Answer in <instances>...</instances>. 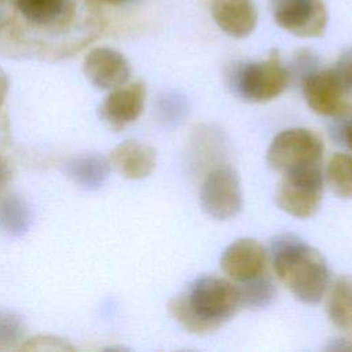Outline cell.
Returning <instances> with one entry per match:
<instances>
[{"mask_svg": "<svg viewBox=\"0 0 352 352\" xmlns=\"http://www.w3.org/2000/svg\"><path fill=\"white\" fill-rule=\"evenodd\" d=\"M12 179V168L10 161L0 154V190L6 188Z\"/></svg>", "mask_w": 352, "mask_h": 352, "instance_id": "25", "label": "cell"}, {"mask_svg": "<svg viewBox=\"0 0 352 352\" xmlns=\"http://www.w3.org/2000/svg\"><path fill=\"white\" fill-rule=\"evenodd\" d=\"M267 263V249L253 238L234 241L220 257V268L223 274L238 283L264 274Z\"/></svg>", "mask_w": 352, "mask_h": 352, "instance_id": "11", "label": "cell"}, {"mask_svg": "<svg viewBox=\"0 0 352 352\" xmlns=\"http://www.w3.org/2000/svg\"><path fill=\"white\" fill-rule=\"evenodd\" d=\"M26 331L23 318L11 309H0V349L14 348Z\"/></svg>", "mask_w": 352, "mask_h": 352, "instance_id": "20", "label": "cell"}, {"mask_svg": "<svg viewBox=\"0 0 352 352\" xmlns=\"http://www.w3.org/2000/svg\"><path fill=\"white\" fill-rule=\"evenodd\" d=\"M272 270L301 302H319L329 286L330 271L323 254L294 235H278L270 246Z\"/></svg>", "mask_w": 352, "mask_h": 352, "instance_id": "3", "label": "cell"}, {"mask_svg": "<svg viewBox=\"0 0 352 352\" xmlns=\"http://www.w3.org/2000/svg\"><path fill=\"white\" fill-rule=\"evenodd\" d=\"M327 316L340 330H352V275H342L333 283L327 298Z\"/></svg>", "mask_w": 352, "mask_h": 352, "instance_id": "17", "label": "cell"}, {"mask_svg": "<svg viewBox=\"0 0 352 352\" xmlns=\"http://www.w3.org/2000/svg\"><path fill=\"white\" fill-rule=\"evenodd\" d=\"M8 88H10L8 76H7V73L0 67V107H1L3 103H4V99H6V96H7Z\"/></svg>", "mask_w": 352, "mask_h": 352, "instance_id": "27", "label": "cell"}, {"mask_svg": "<svg viewBox=\"0 0 352 352\" xmlns=\"http://www.w3.org/2000/svg\"><path fill=\"white\" fill-rule=\"evenodd\" d=\"M290 82V73L276 50L263 60L239 66L232 77V88L236 95L250 103H264L278 98Z\"/></svg>", "mask_w": 352, "mask_h": 352, "instance_id": "5", "label": "cell"}, {"mask_svg": "<svg viewBox=\"0 0 352 352\" xmlns=\"http://www.w3.org/2000/svg\"><path fill=\"white\" fill-rule=\"evenodd\" d=\"M242 188L236 170L230 165H219L208 172L201 188L199 204L214 220H228L242 209Z\"/></svg>", "mask_w": 352, "mask_h": 352, "instance_id": "7", "label": "cell"}, {"mask_svg": "<svg viewBox=\"0 0 352 352\" xmlns=\"http://www.w3.org/2000/svg\"><path fill=\"white\" fill-rule=\"evenodd\" d=\"M65 173L85 190L100 188L110 173L109 160L100 154H81L69 158L63 165Z\"/></svg>", "mask_w": 352, "mask_h": 352, "instance_id": "15", "label": "cell"}, {"mask_svg": "<svg viewBox=\"0 0 352 352\" xmlns=\"http://www.w3.org/2000/svg\"><path fill=\"white\" fill-rule=\"evenodd\" d=\"M210 12L220 30L234 38L248 37L257 25V11L252 0H214Z\"/></svg>", "mask_w": 352, "mask_h": 352, "instance_id": "14", "label": "cell"}, {"mask_svg": "<svg viewBox=\"0 0 352 352\" xmlns=\"http://www.w3.org/2000/svg\"><path fill=\"white\" fill-rule=\"evenodd\" d=\"M324 177L340 198H352V154L336 153L330 157Z\"/></svg>", "mask_w": 352, "mask_h": 352, "instance_id": "19", "label": "cell"}, {"mask_svg": "<svg viewBox=\"0 0 352 352\" xmlns=\"http://www.w3.org/2000/svg\"><path fill=\"white\" fill-rule=\"evenodd\" d=\"M241 308L239 287L220 276H201L168 302L172 318L187 331L206 336L219 330Z\"/></svg>", "mask_w": 352, "mask_h": 352, "instance_id": "2", "label": "cell"}, {"mask_svg": "<svg viewBox=\"0 0 352 352\" xmlns=\"http://www.w3.org/2000/svg\"><path fill=\"white\" fill-rule=\"evenodd\" d=\"M107 160L110 166L125 179L140 180L154 170L157 153L150 144L129 139L116 146Z\"/></svg>", "mask_w": 352, "mask_h": 352, "instance_id": "13", "label": "cell"}, {"mask_svg": "<svg viewBox=\"0 0 352 352\" xmlns=\"http://www.w3.org/2000/svg\"><path fill=\"white\" fill-rule=\"evenodd\" d=\"M338 139L352 151V118L340 128Z\"/></svg>", "mask_w": 352, "mask_h": 352, "instance_id": "26", "label": "cell"}, {"mask_svg": "<svg viewBox=\"0 0 352 352\" xmlns=\"http://www.w3.org/2000/svg\"><path fill=\"white\" fill-rule=\"evenodd\" d=\"M158 120L166 124H175L184 118L187 113L186 100L177 94H162L157 100Z\"/></svg>", "mask_w": 352, "mask_h": 352, "instance_id": "21", "label": "cell"}, {"mask_svg": "<svg viewBox=\"0 0 352 352\" xmlns=\"http://www.w3.org/2000/svg\"><path fill=\"white\" fill-rule=\"evenodd\" d=\"M279 28L298 37H320L329 22L323 0H270Z\"/></svg>", "mask_w": 352, "mask_h": 352, "instance_id": "8", "label": "cell"}, {"mask_svg": "<svg viewBox=\"0 0 352 352\" xmlns=\"http://www.w3.org/2000/svg\"><path fill=\"white\" fill-rule=\"evenodd\" d=\"M146 95V85L142 81L117 87L99 106V117L113 131H122L142 116Z\"/></svg>", "mask_w": 352, "mask_h": 352, "instance_id": "10", "label": "cell"}, {"mask_svg": "<svg viewBox=\"0 0 352 352\" xmlns=\"http://www.w3.org/2000/svg\"><path fill=\"white\" fill-rule=\"evenodd\" d=\"M308 107L323 117L340 118L352 111L349 94L341 87L331 69H318L301 81Z\"/></svg>", "mask_w": 352, "mask_h": 352, "instance_id": "9", "label": "cell"}, {"mask_svg": "<svg viewBox=\"0 0 352 352\" xmlns=\"http://www.w3.org/2000/svg\"><path fill=\"white\" fill-rule=\"evenodd\" d=\"M82 70L89 82L103 91H111L126 84L131 76V66L126 58L117 50L96 47L85 58Z\"/></svg>", "mask_w": 352, "mask_h": 352, "instance_id": "12", "label": "cell"}, {"mask_svg": "<svg viewBox=\"0 0 352 352\" xmlns=\"http://www.w3.org/2000/svg\"><path fill=\"white\" fill-rule=\"evenodd\" d=\"M100 1L109 3V4H121V3H124V1H126V0H100Z\"/></svg>", "mask_w": 352, "mask_h": 352, "instance_id": "28", "label": "cell"}, {"mask_svg": "<svg viewBox=\"0 0 352 352\" xmlns=\"http://www.w3.org/2000/svg\"><path fill=\"white\" fill-rule=\"evenodd\" d=\"M0 1H3V0H0Z\"/></svg>", "mask_w": 352, "mask_h": 352, "instance_id": "29", "label": "cell"}, {"mask_svg": "<svg viewBox=\"0 0 352 352\" xmlns=\"http://www.w3.org/2000/svg\"><path fill=\"white\" fill-rule=\"evenodd\" d=\"M330 69L341 87L352 95V47L345 48Z\"/></svg>", "mask_w": 352, "mask_h": 352, "instance_id": "24", "label": "cell"}, {"mask_svg": "<svg viewBox=\"0 0 352 352\" xmlns=\"http://www.w3.org/2000/svg\"><path fill=\"white\" fill-rule=\"evenodd\" d=\"M19 349L21 351H40V352H43V351L65 352V351H74V346L58 337L36 336L30 340H26L23 344H21Z\"/></svg>", "mask_w": 352, "mask_h": 352, "instance_id": "23", "label": "cell"}, {"mask_svg": "<svg viewBox=\"0 0 352 352\" xmlns=\"http://www.w3.org/2000/svg\"><path fill=\"white\" fill-rule=\"evenodd\" d=\"M239 294L241 307L258 309L268 307L274 301L276 296V287L272 278L267 272H264L246 282H242L239 287Z\"/></svg>", "mask_w": 352, "mask_h": 352, "instance_id": "18", "label": "cell"}, {"mask_svg": "<svg viewBox=\"0 0 352 352\" xmlns=\"http://www.w3.org/2000/svg\"><path fill=\"white\" fill-rule=\"evenodd\" d=\"M324 144L312 131L289 128L280 131L270 143L267 164L279 173L322 162Z\"/></svg>", "mask_w": 352, "mask_h": 352, "instance_id": "6", "label": "cell"}, {"mask_svg": "<svg viewBox=\"0 0 352 352\" xmlns=\"http://www.w3.org/2000/svg\"><path fill=\"white\" fill-rule=\"evenodd\" d=\"M16 18L0 26V51L56 60L78 52L102 29L91 0H15Z\"/></svg>", "mask_w": 352, "mask_h": 352, "instance_id": "1", "label": "cell"}, {"mask_svg": "<svg viewBox=\"0 0 352 352\" xmlns=\"http://www.w3.org/2000/svg\"><path fill=\"white\" fill-rule=\"evenodd\" d=\"M33 224V212L28 201L18 194L0 199V231L11 238L23 236Z\"/></svg>", "mask_w": 352, "mask_h": 352, "instance_id": "16", "label": "cell"}, {"mask_svg": "<svg viewBox=\"0 0 352 352\" xmlns=\"http://www.w3.org/2000/svg\"><path fill=\"white\" fill-rule=\"evenodd\" d=\"M318 69H320L318 55L307 48L298 50L293 55L290 67H287L292 80L297 78L300 81V84L308 74H311L312 72H315Z\"/></svg>", "mask_w": 352, "mask_h": 352, "instance_id": "22", "label": "cell"}, {"mask_svg": "<svg viewBox=\"0 0 352 352\" xmlns=\"http://www.w3.org/2000/svg\"><path fill=\"white\" fill-rule=\"evenodd\" d=\"M323 190L324 170L322 162L305 165L282 173L275 202L285 213L297 219H308L320 208Z\"/></svg>", "mask_w": 352, "mask_h": 352, "instance_id": "4", "label": "cell"}]
</instances>
